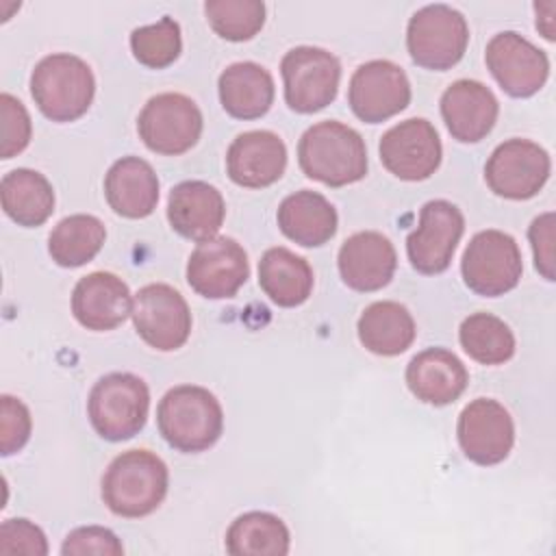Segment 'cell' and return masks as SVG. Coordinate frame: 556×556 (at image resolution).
I'll use <instances>...</instances> for the list:
<instances>
[{
  "mask_svg": "<svg viewBox=\"0 0 556 556\" xmlns=\"http://www.w3.org/2000/svg\"><path fill=\"white\" fill-rule=\"evenodd\" d=\"M460 271L465 285L484 298H497L515 289L523 263L517 241L502 230H482L463 252Z\"/></svg>",
  "mask_w": 556,
  "mask_h": 556,
  "instance_id": "8",
  "label": "cell"
},
{
  "mask_svg": "<svg viewBox=\"0 0 556 556\" xmlns=\"http://www.w3.org/2000/svg\"><path fill=\"white\" fill-rule=\"evenodd\" d=\"M72 313L87 330H113L132 313L128 285L109 271L83 276L72 293Z\"/></svg>",
  "mask_w": 556,
  "mask_h": 556,
  "instance_id": "18",
  "label": "cell"
},
{
  "mask_svg": "<svg viewBox=\"0 0 556 556\" xmlns=\"http://www.w3.org/2000/svg\"><path fill=\"white\" fill-rule=\"evenodd\" d=\"M528 237L534 252V267L545 280H554V213L539 215L532 222Z\"/></svg>",
  "mask_w": 556,
  "mask_h": 556,
  "instance_id": "39",
  "label": "cell"
},
{
  "mask_svg": "<svg viewBox=\"0 0 556 556\" xmlns=\"http://www.w3.org/2000/svg\"><path fill=\"white\" fill-rule=\"evenodd\" d=\"M0 554H48L46 534L28 519H7L0 526Z\"/></svg>",
  "mask_w": 556,
  "mask_h": 556,
  "instance_id": "37",
  "label": "cell"
},
{
  "mask_svg": "<svg viewBox=\"0 0 556 556\" xmlns=\"http://www.w3.org/2000/svg\"><path fill=\"white\" fill-rule=\"evenodd\" d=\"M549 169V154L539 143L508 139L491 152L484 165V180L500 198L528 200L543 189Z\"/></svg>",
  "mask_w": 556,
  "mask_h": 556,
  "instance_id": "10",
  "label": "cell"
},
{
  "mask_svg": "<svg viewBox=\"0 0 556 556\" xmlns=\"http://www.w3.org/2000/svg\"><path fill=\"white\" fill-rule=\"evenodd\" d=\"M0 198L4 213L24 228L41 226L54 211L52 185L43 174L28 167H17L2 176Z\"/></svg>",
  "mask_w": 556,
  "mask_h": 556,
  "instance_id": "29",
  "label": "cell"
},
{
  "mask_svg": "<svg viewBox=\"0 0 556 556\" xmlns=\"http://www.w3.org/2000/svg\"><path fill=\"white\" fill-rule=\"evenodd\" d=\"M484 59L493 78L513 98L534 96L549 74L547 54L515 30L497 33L486 43Z\"/></svg>",
  "mask_w": 556,
  "mask_h": 556,
  "instance_id": "16",
  "label": "cell"
},
{
  "mask_svg": "<svg viewBox=\"0 0 556 556\" xmlns=\"http://www.w3.org/2000/svg\"><path fill=\"white\" fill-rule=\"evenodd\" d=\"M467 382L469 374L463 361L443 348L419 352L406 367V384L410 393L426 404H452L467 389Z\"/></svg>",
  "mask_w": 556,
  "mask_h": 556,
  "instance_id": "23",
  "label": "cell"
},
{
  "mask_svg": "<svg viewBox=\"0 0 556 556\" xmlns=\"http://www.w3.org/2000/svg\"><path fill=\"white\" fill-rule=\"evenodd\" d=\"M224 215L226 204L222 193L204 180H185L169 193L167 219L187 239H213L224 224Z\"/></svg>",
  "mask_w": 556,
  "mask_h": 556,
  "instance_id": "22",
  "label": "cell"
},
{
  "mask_svg": "<svg viewBox=\"0 0 556 556\" xmlns=\"http://www.w3.org/2000/svg\"><path fill=\"white\" fill-rule=\"evenodd\" d=\"M337 263L339 274L350 289L369 293L391 282L397 267V254L384 235L363 230L343 241Z\"/></svg>",
  "mask_w": 556,
  "mask_h": 556,
  "instance_id": "19",
  "label": "cell"
},
{
  "mask_svg": "<svg viewBox=\"0 0 556 556\" xmlns=\"http://www.w3.org/2000/svg\"><path fill=\"white\" fill-rule=\"evenodd\" d=\"M137 130L152 152L176 156L198 143L202 135V113L198 104L182 93H159L141 109Z\"/></svg>",
  "mask_w": 556,
  "mask_h": 556,
  "instance_id": "9",
  "label": "cell"
},
{
  "mask_svg": "<svg viewBox=\"0 0 556 556\" xmlns=\"http://www.w3.org/2000/svg\"><path fill=\"white\" fill-rule=\"evenodd\" d=\"M250 276L245 250L230 237L200 241L187 263L189 287L208 300L232 298Z\"/></svg>",
  "mask_w": 556,
  "mask_h": 556,
  "instance_id": "15",
  "label": "cell"
},
{
  "mask_svg": "<svg viewBox=\"0 0 556 556\" xmlns=\"http://www.w3.org/2000/svg\"><path fill=\"white\" fill-rule=\"evenodd\" d=\"M61 554H111V556H119L124 554V547L119 543V539L109 530V528H100V526H85V528H76L72 530L63 545H61Z\"/></svg>",
  "mask_w": 556,
  "mask_h": 556,
  "instance_id": "38",
  "label": "cell"
},
{
  "mask_svg": "<svg viewBox=\"0 0 556 556\" xmlns=\"http://www.w3.org/2000/svg\"><path fill=\"white\" fill-rule=\"evenodd\" d=\"M456 434L463 454L471 463L484 467L502 463L515 443L510 413L489 397H478L463 408Z\"/></svg>",
  "mask_w": 556,
  "mask_h": 556,
  "instance_id": "17",
  "label": "cell"
},
{
  "mask_svg": "<svg viewBox=\"0 0 556 556\" xmlns=\"http://www.w3.org/2000/svg\"><path fill=\"white\" fill-rule=\"evenodd\" d=\"M167 465L148 450H128L113 458L102 478V500L111 513L128 519L154 513L167 495Z\"/></svg>",
  "mask_w": 556,
  "mask_h": 556,
  "instance_id": "3",
  "label": "cell"
},
{
  "mask_svg": "<svg viewBox=\"0 0 556 556\" xmlns=\"http://www.w3.org/2000/svg\"><path fill=\"white\" fill-rule=\"evenodd\" d=\"M109 206L128 219L148 217L159 202V178L152 165L139 156H122L104 178Z\"/></svg>",
  "mask_w": 556,
  "mask_h": 556,
  "instance_id": "24",
  "label": "cell"
},
{
  "mask_svg": "<svg viewBox=\"0 0 556 556\" xmlns=\"http://www.w3.org/2000/svg\"><path fill=\"white\" fill-rule=\"evenodd\" d=\"M0 113H2V148H0V156L2 159H11V156L20 154L28 146L33 126H30L28 111L11 93H2L0 96Z\"/></svg>",
  "mask_w": 556,
  "mask_h": 556,
  "instance_id": "35",
  "label": "cell"
},
{
  "mask_svg": "<svg viewBox=\"0 0 556 556\" xmlns=\"http://www.w3.org/2000/svg\"><path fill=\"white\" fill-rule=\"evenodd\" d=\"M313 282L315 278L308 261L282 245L265 250L258 261V285L278 306L291 308L306 302Z\"/></svg>",
  "mask_w": 556,
  "mask_h": 556,
  "instance_id": "27",
  "label": "cell"
},
{
  "mask_svg": "<svg viewBox=\"0 0 556 556\" xmlns=\"http://www.w3.org/2000/svg\"><path fill=\"white\" fill-rule=\"evenodd\" d=\"M348 102L358 119L378 124L408 106L410 83L393 61H367L350 78Z\"/></svg>",
  "mask_w": 556,
  "mask_h": 556,
  "instance_id": "12",
  "label": "cell"
},
{
  "mask_svg": "<svg viewBox=\"0 0 556 556\" xmlns=\"http://www.w3.org/2000/svg\"><path fill=\"white\" fill-rule=\"evenodd\" d=\"M285 102L295 113H315L326 109L339 91L341 63L339 59L313 46H298L282 56Z\"/></svg>",
  "mask_w": 556,
  "mask_h": 556,
  "instance_id": "7",
  "label": "cell"
},
{
  "mask_svg": "<svg viewBox=\"0 0 556 556\" xmlns=\"http://www.w3.org/2000/svg\"><path fill=\"white\" fill-rule=\"evenodd\" d=\"M302 172L328 187L358 182L367 174V148L363 137L334 119L311 126L298 143Z\"/></svg>",
  "mask_w": 556,
  "mask_h": 556,
  "instance_id": "1",
  "label": "cell"
},
{
  "mask_svg": "<svg viewBox=\"0 0 556 556\" xmlns=\"http://www.w3.org/2000/svg\"><path fill=\"white\" fill-rule=\"evenodd\" d=\"M30 413L13 395L0 397V450L4 456L20 452L30 437Z\"/></svg>",
  "mask_w": 556,
  "mask_h": 556,
  "instance_id": "36",
  "label": "cell"
},
{
  "mask_svg": "<svg viewBox=\"0 0 556 556\" xmlns=\"http://www.w3.org/2000/svg\"><path fill=\"white\" fill-rule=\"evenodd\" d=\"M415 334V319L400 302H374L358 317V339L378 356H397L406 352L413 345Z\"/></svg>",
  "mask_w": 556,
  "mask_h": 556,
  "instance_id": "28",
  "label": "cell"
},
{
  "mask_svg": "<svg viewBox=\"0 0 556 556\" xmlns=\"http://www.w3.org/2000/svg\"><path fill=\"white\" fill-rule=\"evenodd\" d=\"M463 350L482 365H502L515 354L513 330L491 313H473L458 328Z\"/></svg>",
  "mask_w": 556,
  "mask_h": 556,
  "instance_id": "32",
  "label": "cell"
},
{
  "mask_svg": "<svg viewBox=\"0 0 556 556\" xmlns=\"http://www.w3.org/2000/svg\"><path fill=\"white\" fill-rule=\"evenodd\" d=\"M287 167V148L271 130L241 132L228 148L226 169L232 182L248 189L274 185Z\"/></svg>",
  "mask_w": 556,
  "mask_h": 556,
  "instance_id": "21",
  "label": "cell"
},
{
  "mask_svg": "<svg viewBox=\"0 0 556 556\" xmlns=\"http://www.w3.org/2000/svg\"><path fill=\"white\" fill-rule=\"evenodd\" d=\"M182 48L180 26L172 17H161L156 24L135 28L130 33V50L135 59L152 70L172 65Z\"/></svg>",
  "mask_w": 556,
  "mask_h": 556,
  "instance_id": "34",
  "label": "cell"
},
{
  "mask_svg": "<svg viewBox=\"0 0 556 556\" xmlns=\"http://www.w3.org/2000/svg\"><path fill=\"white\" fill-rule=\"evenodd\" d=\"M382 165L400 180H426L441 165V139L424 117H410L389 128L378 146Z\"/></svg>",
  "mask_w": 556,
  "mask_h": 556,
  "instance_id": "14",
  "label": "cell"
},
{
  "mask_svg": "<svg viewBox=\"0 0 556 556\" xmlns=\"http://www.w3.org/2000/svg\"><path fill=\"white\" fill-rule=\"evenodd\" d=\"M278 226L291 241L304 248H319L337 232V211L321 193L302 189L280 202Z\"/></svg>",
  "mask_w": 556,
  "mask_h": 556,
  "instance_id": "25",
  "label": "cell"
},
{
  "mask_svg": "<svg viewBox=\"0 0 556 556\" xmlns=\"http://www.w3.org/2000/svg\"><path fill=\"white\" fill-rule=\"evenodd\" d=\"M465 230V217L447 200H430L421 206L419 226L406 239L410 265L419 274H441L450 267Z\"/></svg>",
  "mask_w": 556,
  "mask_h": 556,
  "instance_id": "13",
  "label": "cell"
},
{
  "mask_svg": "<svg viewBox=\"0 0 556 556\" xmlns=\"http://www.w3.org/2000/svg\"><path fill=\"white\" fill-rule=\"evenodd\" d=\"M150 408L148 384L126 371L102 376L87 400L93 430L106 441H126L146 426Z\"/></svg>",
  "mask_w": 556,
  "mask_h": 556,
  "instance_id": "5",
  "label": "cell"
},
{
  "mask_svg": "<svg viewBox=\"0 0 556 556\" xmlns=\"http://www.w3.org/2000/svg\"><path fill=\"white\" fill-rule=\"evenodd\" d=\"M204 13L211 28L228 41H248L265 24V4L258 0H211Z\"/></svg>",
  "mask_w": 556,
  "mask_h": 556,
  "instance_id": "33",
  "label": "cell"
},
{
  "mask_svg": "<svg viewBox=\"0 0 556 556\" xmlns=\"http://www.w3.org/2000/svg\"><path fill=\"white\" fill-rule=\"evenodd\" d=\"M161 437L178 452H204L222 437L224 413L217 397L195 384L169 389L156 408Z\"/></svg>",
  "mask_w": 556,
  "mask_h": 556,
  "instance_id": "2",
  "label": "cell"
},
{
  "mask_svg": "<svg viewBox=\"0 0 556 556\" xmlns=\"http://www.w3.org/2000/svg\"><path fill=\"white\" fill-rule=\"evenodd\" d=\"M500 104L493 91L469 78L452 83L441 96V115L450 135L460 143L484 139L497 122Z\"/></svg>",
  "mask_w": 556,
  "mask_h": 556,
  "instance_id": "20",
  "label": "cell"
},
{
  "mask_svg": "<svg viewBox=\"0 0 556 556\" xmlns=\"http://www.w3.org/2000/svg\"><path fill=\"white\" fill-rule=\"evenodd\" d=\"M217 89L224 111L237 119L263 117L274 102L271 74L252 61L228 65L219 74Z\"/></svg>",
  "mask_w": 556,
  "mask_h": 556,
  "instance_id": "26",
  "label": "cell"
},
{
  "mask_svg": "<svg viewBox=\"0 0 556 556\" xmlns=\"http://www.w3.org/2000/svg\"><path fill=\"white\" fill-rule=\"evenodd\" d=\"M104 239L106 230L98 217L76 213L52 228L48 237V252L61 267H80L100 252Z\"/></svg>",
  "mask_w": 556,
  "mask_h": 556,
  "instance_id": "31",
  "label": "cell"
},
{
  "mask_svg": "<svg viewBox=\"0 0 556 556\" xmlns=\"http://www.w3.org/2000/svg\"><path fill=\"white\" fill-rule=\"evenodd\" d=\"M130 315L137 334L161 352L182 348L191 334V311L185 298L163 282L141 287L132 300Z\"/></svg>",
  "mask_w": 556,
  "mask_h": 556,
  "instance_id": "11",
  "label": "cell"
},
{
  "mask_svg": "<svg viewBox=\"0 0 556 556\" xmlns=\"http://www.w3.org/2000/svg\"><path fill=\"white\" fill-rule=\"evenodd\" d=\"M467 43V20L447 4H428L408 20L406 48L419 67L434 72L450 70L463 59Z\"/></svg>",
  "mask_w": 556,
  "mask_h": 556,
  "instance_id": "6",
  "label": "cell"
},
{
  "mask_svg": "<svg viewBox=\"0 0 556 556\" xmlns=\"http://www.w3.org/2000/svg\"><path fill=\"white\" fill-rule=\"evenodd\" d=\"M96 93L91 67L74 54H48L30 74V96L52 122H74L87 113Z\"/></svg>",
  "mask_w": 556,
  "mask_h": 556,
  "instance_id": "4",
  "label": "cell"
},
{
  "mask_svg": "<svg viewBox=\"0 0 556 556\" xmlns=\"http://www.w3.org/2000/svg\"><path fill=\"white\" fill-rule=\"evenodd\" d=\"M289 541L285 521L263 510L243 513L226 532V549L235 556H285Z\"/></svg>",
  "mask_w": 556,
  "mask_h": 556,
  "instance_id": "30",
  "label": "cell"
}]
</instances>
